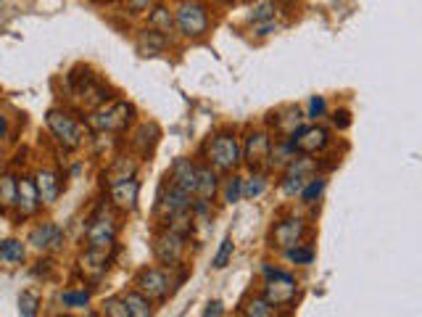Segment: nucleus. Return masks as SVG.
Here are the masks:
<instances>
[{
	"mask_svg": "<svg viewBox=\"0 0 422 317\" xmlns=\"http://www.w3.org/2000/svg\"><path fill=\"white\" fill-rule=\"evenodd\" d=\"M137 193H140V183L135 177H119L111 180V201L117 204L119 209L132 211L137 206Z\"/></svg>",
	"mask_w": 422,
	"mask_h": 317,
	"instance_id": "11",
	"label": "nucleus"
},
{
	"mask_svg": "<svg viewBox=\"0 0 422 317\" xmlns=\"http://www.w3.org/2000/svg\"><path fill=\"white\" fill-rule=\"evenodd\" d=\"M275 16V3H262L256 6V11L251 13V22H269Z\"/></svg>",
	"mask_w": 422,
	"mask_h": 317,
	"instance_id": "35",
	"label": "nucleus"
},
{
	"mask_svg": "<svg viewBox=\"0 0 422 317\" xmlns=\"http://www.w3.org/2000/svg\"><path fill=\"white\" fill-rule=\"evenodd\" d=\"M288 259L290 262H296V264H309L312 259H314V249L312 246H293V249L288 251Z\"/></svg>",
	"mask_w": 422,
	"mask_h": 317,
	"instance_id": "30",
	"label": "nucleus"
},
{
	"mask_svg": "<svg viewBox=\"0 0 422 317\" xmlns=\"http://www.w3.org/2000/svg\"><path fill=\"white\" fill-rule=\"evenodd\" d=\"M137 286H140V293L148 296V299H164L169 293L171 280L164 270H143L140 277H137Z\"/></svg>",
	"mask_w": 422,
	"mask_h": 317,
	"instance_id": "10",
	"label": "nucleus"
},
{
	"mask_svg": "<svg viewBox=\"0 0 422 317\" xmlns=\"http://www.w3.org/2000/svg\"><path fill=\"white\" fill-rule=\"evenodd\" d=\"M48 127H51V132L56 135V140L64 145V148H69V151L82 143V127H79L69 114L58 111V108L48 111Z\"/></svg>",
	"mask_w": 422,
	"mask_h": 317,
	"instance_id": "5",
	"label": "nucleus"
},
{
	"mask_svg": "<svg viewBox=\"0 0 422 317\" xmlns=\"http://www.w3.org/2000/svg\"><path fill=\"white\" fill-rule=\"evenodd\" d=\"M325 114V98H319V95H314L312 98V104H309V117H322Z\"/></svg>",
	"mask_w": 422,
	"mask_h": 317,
	"instance_id": "36",
	"label": "nucleus"
},
{
	"mask_svg": "<svg viewBox=\"0 0 422 317\" xmlns=\"http://www.w3.org/2000/svg\"><path fill=\"white\" fill-rule=\"evenodd\" d=\"M267 273V283H264V299L272 304V307H285L296 299V277L282 273V270H272V267H264Z\"/></svg>",
	"mask_w": 422,
	"mask_h": 317,
	"instance_id": "1",
	"label": "nucleus"
},
{
	"mask_svg": "<svg viewBox=\"0 0 422 317\" xmlns=\"http://www.w3.org/2000/svg\"><path fill=\"white\" fill-rule=\"evenodd\" d=\"M127 3H130L132 11H140V8H145V6L151 3V0H127Z\"/></svg>",
	"mask_w": 422,
	"mask_h": 317,
	"instance_id": "39",
	"label": "nucleus"
},
{
	"mask_svg": "<svg viewBox=\"0 0 422 317\" xmlns=\"http://www.w3.org/2000/svg\"><path fill=\"white\" fill-rule=\"evenodd\" d=\"M222 3H230V0H222Z\"/></svg>",
	"mask_w": 422,
	"mask_h": 317,
	"instance_id": "40",
	"label": "nucleus"
},
{
	"mask_svg": "<svg viewBox=\"0 0 422 317\" xmlns=\"http://www.w3.org/2000/svg\"><path fill=\"white\" fill-rule=\"evenodd\" d=\"M108 267V257L106 249H90L82 257V273H87L90 277H101Z\"/></svg>",
	"mask_w": 422,
	"mask_h": 317,
	"instance_id": "18",
	"label": "nucleus"
},
{
	"mask_svg": "<svg viewBox=\"0 0 422 317\" xmlns=\"http://www.w3.org/2000/svg\"><path fill=\"white\" fill-rule=\"evenodd\" d=\"M169 177H171V185L180 188V190L187 193V196L198 190V167L196 164H190L187 158H177V161H174Z\"/></svg>",
	"mask_w": 422,
	"mask_h": 317,
	"instance_id": "14",
	"label": "nucleus"
},
{
	"mask_svg": "<svg viewBox=\"0 0 422 317\" xmlns=\"http://www.w3.org/2000/svg\"><path fill=\"white\" fill-rule=\"evenodd\" d=\"M61 302H64L66 307H87L90 293H87V291H66L64 296H61Z\"/></svg>",
	"mask_w": 422,
	"mask_h": 317,
	"instance_id": "32",
	"label": "nucleus"
},
{
	"mask_svg": "<svg viewBox=\"0 0 422 317\" xmlns=\"http://www.w3.org/2000/svg\"><path fill=\"white\" fill-rule=\"evenodd\" d=\"M148 24L158 26V32H171V16H169V11H167V8H156V11L151 13Z\"/></svg>",
	"mask_w": 422,
	"mask_h": 317,
	"instance_id": "29",
	"label": "nucleus"
},
{
	"mask_svg": "<svg viewBox=\"0 0 422 317\" xmlns=\"http://www.w3.org/2000/svg\"><path fill=\"white\" fill-rule=\"evenodd\" d=\"M303 185H306V177H303V172H296L290 170V174L285 177V183H282V190L288 193V196H296V193H301Z\"/></svg>",
	"mask_w": 422,
	"mask_h": 317,
	"instance_id": "27",
	"label": "nucleus"
},
{
	"mask_svg": "<svg viewBox=\"0 0 422 317\" xmlns=\"http://www.w3.org/2000/svg\"><path fill=\"white\" fill-rule=\"evenodd\" d=\"M153 254H156L158 262L169 264V267L180 264L185 254V236L174 233V230H167V233L156 236V241H153Z\"/></svg>",
	"mask_w": 422,
	"mask_h": 317,
	"instance_id": "8",
	"label": "nucleus"
},
{
	"mask_svg": "<svg viewBox=\"0 0 422 317\" xmlns=\"http://www.w3.org/2000/svg\"><path fill=\"white\" fill-rule=\"evenodd\" d=\"M158 209L167 214V220H171L174 214H183V211L190 209V196H187V193H183L180 188H174V185H171L167 193H161Z\"/></svg>",
	"mask_w": 422,
	"mask_h": 317,
	"instance_id": "15",
	"label": "nucleus"
},
{
	"mask_svg": "<svg viewBox=\"0 0 422 317\" xmlns=\"http://www.w3.org/2000/svg\"><path fill=\"white\" fill-rule=\"evenodd\" d=\"M198 196H201V201H206V198H211L214 193H217V174L211 170H198Z\"/></svg>",
	"mask_w": 422,
	"mask_h": 317,
	"instance_id": "22",
	"label": "nucleus"
},
{
	"mask_svg": "<svg viewBox=\"0 0 422 317\" xmlns=\"http://www.w3.org/2000/svg\"><path fill=\"white\" fill-rule=\"evenodd\" d=\"M132 117V106L124 104V101H117L111 104L108 108H101L90 117V127L101 132H114V130H124L127 122Z\"/></svg>",
	"mask_w": 422,
	"mask_h": 317,
	"instance_id": "6",
	"label": "nucleus"
},
{
	"mask_svg": "<svg viewBox=\"0 0 422 317\" xmlns=\"http://www.w3.org/2000/svg\"><path fill=\"white\" fill-rule=\"evenodd\" d=\"M303 233H306V222L298 220V217H288V220H280V222L272 227V246L277 249H293L301 243Z\"/></svg>",
	"mask_w": 422,
	"mask_h": 317,
	"instance_id": "9",
	"label": "nucleus"
},
{
	"mask_svg": "<svg viewBox=\"0 0 422 317\" xmlns=\"http://www.w3.org/2000/svg\"><path fill=\"white\" fill-rule=\"evenodd\" d=\"M332 122H335L338 127H348V124H351V119H348V111H335Z\"/></svg>",
	"mask_w": 422,
	"mask_h": 317,
	"instance_id": "38",
	"label": "nucleus"
},
{
	"mask_svg": "<svg viewBox=\"0 0 422 317\" xmlns=\"http://www.w3.org/2000/svg\"><path fill=\"white\" fill-rule=\"evenodd\" d=\"M103 317H130V309H127V304L124 299H106L103 302Z\"/></svg>",
	"mask_w": 422,
	"mask_h": 317,
	"instance_id": "28",
	"label": "nucleus"
},
{
	"mask_svg": "<svg viewBox=\"0 0 422 317\" xmlns=\"http://www.w3.org/2000/svg\"><path fill=\"white\" fill-rule=\"evenodd\" d=\"M290 148L298 154H319L325 151L330 143V132L319 124H309V127H298L290 132Z\"/></svg>",
	"mask_w": 422,
	"mask_h": 317,
	"instance_id": "4",
	"label": "nucleus"
},
{
	"mask_svg": "<svg viewBox=\"0 0 422 317\" xmlns=\"http://www.w3.org/2000/svg\"><path fill=\"white\" fill-rule=\"evenodd\" d=\"M40 204V196H37V185L32 183V180H16V206L22 209V214H32V211L37 209Z\"/></svg>",
	"mask_w": 422,
	"mask_h": 317,
	"instance_id": "16",
	"label": "nucleus"
},
{
	"mask_svg": "<svg viewBox=\"0 0 422 317\" xmlns=\"http://www.w3.org/2000/svg\"><path fill=\"white\" fill-rule=\"evenodd\" d=\"M124 304H127V309H130V317H151V302H148V296H143L140 291H130L127 296H124Z\"/></svg>",
	"mask_w": 422,
	"mask_h": 317,
	"instance_id": "20",
	"label": "nucleus"
},
{
	"mask_svg": "<svg viewBox=\"0 0 422 317\" xmlns=\"http://www.w3.org/2000/svg\"><path fill=\"white\" fill-rule=\"evenodd\" d=\"M269 151H272V140L267 132H251L248 140H246V151H243V158L248 161L251 170H259L264 164V158H269Z\"/></svg>",
	"mask_w": 422,
	"mask_h": 317,
	"instance_id": "12",
	"label": "nucleus"
},
{
	"mask_svg": "<svg viewBox=\"0 0 422 317\" xmlns=\"http://www.w3.org/2000/svg\"><path fill=\"white\" fill-rule=\"evenodd\" d=\"M325 177H314V180H309V183L303 185L301 190V201L303 204H314V198L322 196V190H325Z\"/></svg>",
	"mask_w": 422,
	"mask_h": 317,
	"instance_id": "25",
	"label": "nucleus"
},
{
	"mask_svg": "<svg viewBox=\"0 0 422 317\" xmlns=\"http://www.w3.org/2000/svg\"><path fill=\"white\" fill-rule=\"evenodd\" d=\"M114 236H117V222L111 214L106 211H98L90 220L87 230H85V238H87V246L90 249H106L114 243Z\"/></svg>",
	"mask_w": 422,
	"mask_h": 317,
	"instance_id": "7",
	"label": "nucleus"
},
{
	"mask_svg": "<svg viewBox=\"0 0 422 317\" xmlns=\"http://www.w3.org/2000/svg\"><path fill=\"white\" fill-rule=\"evenodd\" d=\"M29 243L40 251H56V249H61V243H64V233H61L58 225L42 222L29 233Z\"/></svg>",
	"mask_w": 422,
	"mask_h": 317,
	"instance_id": "13",
	"label": "nucleus"
},
{
	"mask_svg": "<svg viewBox=\"0 0 422 317\" xmlns=\"http://www.w3.org/2000/svg\"><path fill=\"white\" fill-rule=\"evenodd\" d=\"M264 190H267V180H264L262 174H253L248 183H243V196H248V198L262 196Z\"/></svg>",
	"mask_w": 422,
	"mask_h": 317,
	"instance_id": "31",
	"label": "nucleus"
},
{
	"mask_svg": "<svg viewBox=\"0 0 422 317\" xmlns=\"http://www.w3.org/2000/svg\"><path fill=\"white\" fill-rule=\"evenodd\" d=\"M35 185H37V196H40V204H53L56 198H58V193H61V185H58V177L53 174V172L42 170L37 174V180H35Z\"/></svg>",
	"mask_w": 422,
	"mask_h": 317,
	"instance_id": "17",
	"label": "nucleus"
},
{
	"mask_svg": "<svg viewBox=\"0 0 422 317\" xmlns=\"http://www.w3.org/2000/svg\"><path fill=\"white\" fill-rule=\"evenodd\" d=\"M164 45H167V40L161 38L158 32H143V35L137 38V48H140V53H145V56H153V53H158Z\"/></svg>",
	"mask_w": 422,
	"mask_h": 317,
	"instance_id": "23",
	"label": "nucleus"
},
{
	"mask_svg": "<svg viewBox=\"0 0 422 317\" xmlns=\"http://www.w3.org/2000/svg\"><path fill=\"white\" fill-rule=\"evenodd\" d=\"M177 26H180V32L185 38H201L209 29V13L198 0L183 3L177 8Z\"/></svg>",
	"mask_w": 422,
	"mask_h": 317,
	"instance_id": "3",
	"label": "nucleus"
},
{
	"mask_svg": "<svg viewBox=\"0 0 422 317\" xmlns=\"http://www.w3.org/2000/svg\"><path fill=\"white\" fill-rule=\"evenodd\" d=\"M222 315H224L222 302H209V304H206V312H203V317H222Z\"/></svg>",
	"mask_w": 422,
	"mask_h": 317,
	"instance_id": "37",
	"label": "nucleus"
},
{
	"mask_svg": "<svg viewBox=\"0 0 422 317\" xmlns=\"http://www.w3.org/2000/svg\"><path fill=\"white\" fill-rule=\"evenodd\" d=\"M64 317H71V315H64Z\"/></svg>",
	"mask_w": 422,
	"mask_h": 317,
	"instance_id": "41",
	"label": "nucleus"
},
{
	"mask_svg": "<svg viewBox=\"0 0 422 317\" xmlns=\"http://www.w3.org/2000/svg\"><path fill=\"white\" fill-rule=\"evenodd\" d=\"M206 156H209V161L217 170L230 172L240 164L243 154H240V143L235 140V135H217V138L206 145Z\"/></svg>",
	"mask_w": 422,
	"mask_h": 317,
	"instance_id": "2",
	"label": "nucleus"
},
{
	"mask_svg": "<svg viewBox=\"0 0 422 317\" xmlns=\"http://www.w3.org/2000/svg\"><path fill=\"white\" fill-rule=\"evenodd\" d=\"M0 259L19 264L22 259H24V243H22V241H16V238L3 241V243H0Z\"/></svg>",
	"mask_w": 422,
	"mask_h": 317,
	"instance_id": "21",
	"label": "nucleus"
},
{
	"mask_svg": "<svg viewBox=\"0 0 422 317\" xmlns=\"http://www.w3.org/2000/svg\"><path fill=\"white\" fill-rule=\"evenodd\" d=\"M0 198H3V204H16V180L13 177L0 180Z\"/></svg>",
	"mask_w": 422,
	"mask_h": 317,
	"instance_id": "34",
	"label": "nucleus"
},
{
	"mask_svg": "<svg viewBox=\"0 0 422 317\" xmlns=\"http://www.w3.org/2000/svg\"><path fill=\"white\" fill-rule=\"evenodd\" d=\"M240 312L243 317H277V307H272L264 296H251L243 302Z\"/></svg>",
	"mask_w": 422,
	"mask_h": 317,
	"instance_id": "19",
	"label": "nucleus"
},
{
	"mask_svg": "<svg viewBox=\"0 0 422 317\" xmlns=\"http://www.w3.org/2000/svg\"><path fill=\"white\" fill-rule=\"evenodd\" d=\"M40 312V296L32 291L19 293V317H37Z\"/></svg>",
	"mask_w": 422,
	"mask_h": 317,
	"instance_id": "24",
	"label": "nucleus"
},
{
	"mask_svg": "<svg viewBox=\"0 0 422 317\" xmlns=\"http://www.w3.org/2000/svg\"><path fill=\"white\" fill-rule=\"evenodd\" d=\"M243 177H233L230 183H227V188H224V201H230V204H235V201H240V196H243Z\"/></svg>",
	"mask_w": 422,
	"mask_h": 317,
	"instance_id": "33",
	"label": "nucleus"
},
{
	"mask_svg": "<svg viewBox=\"0 0 422 317\" xmlns=\"http://www.w3.org/2000/svg\"><path fill=\"white\" fill-rule=\"evenodd\" d=\"M233 251H235V243H233V238H224L222 246H219V251L214 254V267L217 270H222V267H227V262H230V257H233Z\"/></svg>",
	"mask_w": 422,
	"mask_h": 317,
	"instance_id": "26",
	"label": "nucleus"
}]
</instances>
